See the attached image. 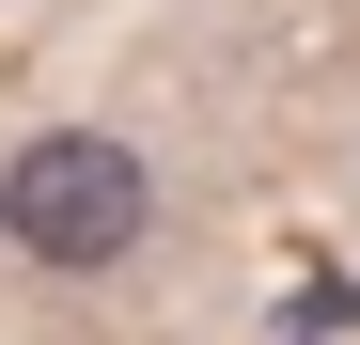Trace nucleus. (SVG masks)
<instances>
[{
  "instance_id": "f257e3e1",
  "label": "nucleus",
  "mask_w": 360,
  "mask_h": 345,
  "mask_svg": "<svg viewBox=\"0 0 360 345\" xmlns=\"http://www.w3.org/2000/svg\"><path fill=\"white\" fill-rule=\"evenodd\" d=\"M141 220H157V172L126 142H94V126H47V142L0 157V236L32 267H126Z\"/></svg>"
}]
</instances>
